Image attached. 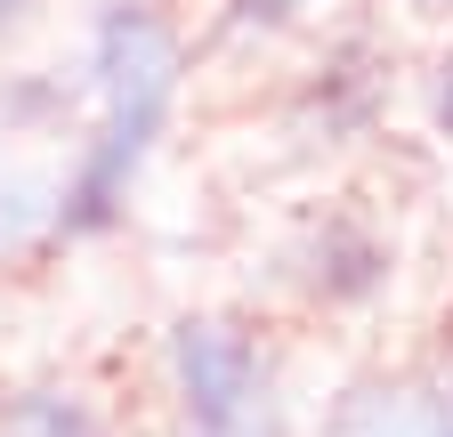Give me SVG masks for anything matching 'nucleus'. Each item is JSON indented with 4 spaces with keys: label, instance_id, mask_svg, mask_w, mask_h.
Masks as SVG:
<instances>
[{
    "label": "nucleus",
    "instance_id": "f257e3e1",
    "mask_svg": "<svg viewBox=\"0 0 453 437\" xmlns=\"http://www.w3.org/2000/svg\"><path fill=\"white\" fill-rule=\"evenodd\" d=\"M97 138L81 154V171L57 195V227L65 235H97L122 218L130 179L146 171V154L170 122V97H179V33L162 25V9L146 0H113L97 17Z\"/></svg>",
    "mask_w": 453,
    "mask_h": 437
},
{
    "label": "nucleus",
    "instance_id": "f03ea898",
    "mask_svg": "<svg viewBox=\"0 0 453 437\" xmlns=\"http://www.w3.org/2000/svg\"><path fill=\"white\" fill-rule=\"evenodd\" d=\"M170 380H179L187 429H235V421L283 413L275 405V364H267V349L243 333V324H226V316L170 324Z\"/></svg>",
    "mask_w": 453,
    "mask_h": 437
},
{
    "label": "nucleus",
    "instance_id": "7ed1b4c3",
    "mask_svg": "<svg viewBox=\"0 0 453 437\" xmlns=\"http://www.w3.org/2000/svg\"><path fill=\"white\" fill-rule=\"evenodd\" d=\"M388 284V243L365 218H324V235L308 243V292L324 308H357Z\"/></svg>",
    "mask_w": 453,
    "mask_h": 437
},
{
    "label": "nucleus",
    "instance_id": "20e7f679",
    "mask_svg": "<svg viewBox=\"0 0 453 437\" xmlns=\"http://www.w3.org/2000/svg\"><path fill=\"white\" fill-rule=\"evenodd\" d=\"M324 437H421V405L405 389H380V380H365V389H349L332 405Z\"/></svg>",
    "mask_w": 453,
    "mask_h": 437
},
{
    "label": "nucleus",
    "instance_id": "39448f33",
    "mask_svg": "<svg viewBox=\"0 0 453 437\" xmlns=\"http://www.w3.org/2000/svg\"><path fill=\"white\" fill-rule=\"evenodd\" d=\"M372 97H380V81L365 73V41H349L324 65V81H316V114H324V130H365L372 122Z\"/></svg>",
    "mask_w": 453,
    "mask_h": 437
},
{
    "label": "nucleus",
    "instance_id": "423d86ee",
    "mask_svg": "<svg viewBox=\"0 0 453 437\" xmlns=\"http://www.w3.org/2000/svg\"><path fill=\"white\" fill-rule=\"evenodd\" d=\"M0 437H105L97 413L81 397H57V389H25L9 413H0Z\"/></svg>",
    "mask_w": 453,
    "mask_h": 437
},
{
    "label": "nucleus",
    "instance_id": "0eeeda50",
    "mask_svg": "<svg viewBox=\"0 0 453 437\" xmlns=\"http://www.w3.org/2000/svg\"><path fill=\"white\" fill-rule=\"evenodd\" d=\"M308 0H226V33H283Z\"/></svg>",
    "mask_w": 453,
    "mask_h": 437
},
{
    "label": "nucleus",
    "instance_id": "6e6552de",
    "mask_svg": "<svg viewBox=\"0 0 453 437\" xmlns=\"http://www.w3.org/2000/svg\"><path fill=\"white\" fill-rule=\"evenodd\" d=\"M413 405H421V437H453V372H437L429 397H413Z\"/></svg>",
    "mask_w": 453,
    "mask_h": 437
},
{
    "label": "nucleus",
    "instance_id": "1a4fd4ad",
    "mask_svg": "<svg viewBox=\"0 0 453 437\" xmlns=\"http://www.w3.org/2000/svg\"><path fill=\"white\" fill-rule=\"evenodd\" d=\"M179 437H292L283 413H259V421H235V429H179Z\"/></svg>",
    "mask_w": 453,
    "mask_h": 437
},
{
    "label": "nucleus",
    "instance_id": "9d476101",
    "mask_svg": "<svg viewBox=\"0 0 453 437\" xmlns=\"http://www.w3.org/2000/svg\"><path fill=\"white\" fill-rule=\"evenodd\" d=\"M429 105H437V130H445V138H453V58H445V65H437V97H429Z\"/></svg>",
    "mask_w": 453,
    "mask_h": 437
},
{
    "label": "nucleus",
    "instance_id": "9b49d317",
    "mask_svg": "<svg viewBox=\"0 0 453 437\" xmlns=\"http://www.w3.org/2000/svg\"><path fill=\"white\" fill-rule=\"evenodd\" d=\"M25 9H33V0H0V33H9V25H17Z\"/></svg>",
    "mask_w": 453,
    "mask_h": 437
},
{
    "label": "nucleus",
    "instance_id": "f8f14e48",
    "mask_svg": "<svg viewBox=\"0 0 453 437\" xmlns=\"http://www.w3.org/2000/svg\"><path fill=\"white\" fill-rule=\"evenodd\" d=\"M405 9H413V17H445V9H453V0H405Z\"/></svg>",
    "mask_w": 453,
    "mask_h": 437
}]
</instances>
